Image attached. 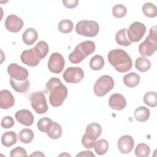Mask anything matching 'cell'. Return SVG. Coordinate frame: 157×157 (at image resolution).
Here are the masks:
<instances>
[{"mask_svg": "<svg viewBox=\"0 0 157 157\" xmlns=\"http://www.w3.org/2000/svg\"><path fill=\"white\" fill-rule=\"evenodd\" d=\"M62 2L66 7L73 9L77 6L79 1L78 0H63Z\"/></svg>", "mask_w": 157, "mask_h": 157, "instance_id": "ab89813d", "label": "cell"}, {"mask_svg": "<svg viewBox=\"0 0 157 157\" xmlns=\"http://www.w3.org/2000/svg\"><path fill=\"white\" fill-rule=\"evenodd\" d=\"M52 120L48 117H44L40 119L37 122V128L39 131L42 132H45Z\"/></svg>", "mask_w": 157, "mask_h": 157, "instance_id": "d590c367", "label": "cell"}, {"mask_svg": "<svg viewBox=\"0 0 157 157\" xmlns=\"http://www.w3.org/2000/svg\"><path fill=\"white\" fill-rule=\"evenodd\" d=\"M157 50L156 26L150 28L149 35L139 45V52L142 56H151Z\"/></svg>", "mask_w": 157, "mask_h": 157, "instance_id": "277c9868", "label": "cell"}, {"mask_svg": "<svg viewBox=\"0 0 157 157\" xmlns=\"http://www.w3.org/2000/svg\"><path fill=\"white\" fill-rule=\"evenodd\" d=\"M150 152L149 146L144 143L139 144L135 149V155L139 157H147L149 156Z\"/></svg>", "mask_w": 157, "mask_h": 157, "instance_id": "836d02e7", "label": "cell"}, {"mask_svg": "<svg viewBox=\"0 0 157 157\" xmlns=\"http://www.w3.org/2000/svg\"><path fill=\"white\" fill-rule=\"evenodd\" d=\"M94 148L95 152L99 155H103L107 153L109 149V143L105 139H100L96 141Z\"/></svg>", "mask_w": 157, "mask_h": 157, "instance_id": "4dcf8cb0", "label": "cell"}, {"mask_svg": "<svg viewBox=\"0 0 157 157\" xmlns=\"http://www.w3.org/2000/svg\"><path fill=\"white\" fill-rule=\"evenodd\" d=\"M18 139L23 144H29L34 139V132L30 129H23L18 134Z\"/></svg>", "mask_w": 157, "mask_h": 157, "instance_id": "f1b7e54d", "label": "cell"}, {"mask_svg": "<svg viewBox=\"0 0 157 157\" xmlns=\"http://www.w3.org/2000/svg\"><path fill=\"white\" fill-rule=\"evenodd\" d=\"M10 83L12 88L18 93H25L30 86V82L28 79L23 81H17L10 78Z\"/></svg>", "mask_w": 157, "mask_h": 157, "instance_id": "44dd1931", "label": "cell"}, {"mask_svg": "<svg viewBox=\"0 0 157 157\" xmlns=\"http://www.w3.org/2000/svg\"><path fill=\"white\" fill-rule=\"evenodd\" d=\"M33 50L37 58L41 60L47 56L49 49L47 43L44 40H40L33 47Z\"/></svg>", "mask_w": 157, "mask_h": 157, "instance_id": "603a6c76", "label": "cell"}, {"mask_svg": "<svg viewBox=\"0 0 157 157\" xmlns=\"http://www.w3.org/2000/svg\"><path fill=\"white\" fill-rule=\"evenodd\" d=\"M38 38V34L36 30L33 28H27L22 34V40L27 45H31L34 44Z\"/></svg>", "mask_w": 157, "mask_h": 157, "instance_id": "d6986e66", "label": "cell"}, {"mask_svg": "<svg viewBox=\"0 0 157 157\" xmlns=\"http://www.w3.org/2000/svg\"><path fill=\"white\" fill-rule=\"evenodd\" d=\"M140 76L134 72H129L123 77L124 84L129 88H134L137 86L140 83Z\"/></svg>", "mask_w": 157, "mask_h": 157, "instance_id": "7402d4cb", "label": "cell"}, {"mask_svg": "<svg viewBox=\"0 0 157 157\" xmlns=\"http://www.w3.org/2000/svg\"><path fill=\"white\" fill-rule=\"evenodd\" d=\"M96 45L93 41L85 40L78 44L74 50L69 54V60L73 64L82 62L86 56L91 55L95 50Z\"/></svg>", "mask_w": 157, "mask_h": 157, "instance_id": "3957f363", "label": "cell"}, {"mask_svg": "<svg viewBox=\"0 0 157 157\" xmlns=\"http://www.w3.org/2000/svg\"><path fill=\"white\" fill-rule=\"evenodd\" d=\"M14 120L12 117L6 116L2 119L1 125L3 128L9 129L12 128L14 125Z\"/></svg>", "mask_w": 157, "mask_h": 157, "instance_id": "74e56055", "label": "cell"}, {"mask_svg": "<svg viewBox=\"0 0 157 157\" xmlns=\"http://www.w3.org/2000/svg\"><path fill=\"white\" fill-rule=\"evenodd\" d=\"M10 156H27L26 151L21 147H17L12 149L10 153Z\"/></svg>", "mask_w": 157, "mask_h": 157, "instance_id": "8d00e7d4", "label": "cell"}, {"mask_svg": "<svg viewBox=\"0 0 157 157\" xmlns=\"http://www.w3.org/2000/svg\"><path fill=\"white\" fill-rule=\"evenodd\" d=\"M77 156H93L94 157L95 155L91 151L89 150H85V151H80L79 153H78L77 155Z\"/></svg>", "mask_w": 157, "mask_h": 157, "instance_id": "60d3db41", "label": "cell"}, {"mask_svg": "<svg viewBox=\"0 0 157 157\" xmlns=\"http://www.w3.org/2000/svg\"><path fill=\"white\" fill-rule=\"evenodd\" d=\"M102 128L101 125L96 122L89 124L85 129V135L88 137L96 140L101 134Z\"/></svg>", "mask_w": 157, "mask_h": 157, "instance_id": "ac0fdd59", "label": "cell"}, {"mask_svg": "<svg viewBox=\"0 0 157 157\" xmlns=\"http://www.w3.org/2000/svg\"><path fill=\"white\" fill-rule=\"evenodd\" d=\"M65 65L64 57L59 53H53L48 61V68L50 71L55 74H59L62 72Z\"/></svg>", "mask_w": 157, "mask_h": 157, "instance_id": "30bf717a", "label": "cell"}, {"mask_svg": "<svg viewBox=\"0 0 157 157\" xmlns=\"http://www.w3.org/2000/svg\"><path fill=\"white\" fill-rule=\"evenodd\" d=\"M104 59L103 57L99 55L93 56L90 61V67L94 71H99L104 66Z\"/></svg>", "mask_w": 157, "mask_h": 157, "instance_id": "4316f807", "label": "cell"}, {"mask_svg": "<svg viewBox=\"0 0 157 157\" xmlns=\"http://www.w3.org/2000/svg\"><path fill=\"white\" fill-rule=\"evenodd\" d=\"M112 15L116 18H122L126 15L127 13V9L126 7L121 4H116L115 5L112 10Z\"/></svg>", "mask_w": 157, "mask_h": 157, "instance_id": "e575fe53", "label": "cell"}, {"mask_svg": "<svg viewBox=\"0 0 157 157\" xmlns=\"http://www.w3.org/2000/svg\"><path fill=\"white\" fill-rule=\"evenodd\" d=\"M15 104V98L12 93L7 90L0 91V107L2 109H8Z\"/></svg>", "mask_w": 157, "mask_h": 157, "instance_id": "e0dca14e", "label": "cell"}, {"mask_svg": "<svg viewBox=\"0 0 157 157\" xmlns=\"http://www.w3.org/2000/svg\"><path fill=\"white\" fill-rule=\"evenodd\" d=\"M117 146L119 151L121 153L126 154L130 153L134 146L133 138L129 135H124L120 137L117 142Z\"/></svg>", "mask_w": 157, "mask_h": 157, "instance_id": "4fadbf2b", "label": "cell"}, {"mask_svg": "<svg viewBox=\"0 0 157 157\" xmlns=\"http://www.w3.org/2000/svg\"><path fill=\"white\" fill-rule=\"evenodd\" d=\"M31 156H45V155L42 153L41 151H35L34 153H32Z\"/></svg>", "mask_w": 157, "mask_h": 157, "instance_id": "b9f144b4", "label": "cell"}, {"mask_svg": "<svg viewBox=\"0 0 157 157\" xmlns=\"http://www.w3.org/2000/svg\"><path fill=\"white\" fill-rule=\"evenodd\" d=\"M17 141V136L14 131H7L1 136V143L6 147H9L15 144Z\"/></svg>", "mask_w": 157, "mask_h": 157, "instance_id": "cb8c5ba5", "label": "cell"}, {"mask_svg": "<svg viewBox=\"0 0 157 157\" xmlns=\"http://www.w3.org/2000/svg\"><path fill=\"white\" fill-rule=\"evenodd\" d=\"M142 12L145 16L154 18L157 15V8L156 6L151 2L145 3L142 7Z\"/></svg>", "mask_w": 157, "mask_h": 157, "instance_id": "f546056e", "label": "cell"}, {"mask_svg": "<svg viewBox=\"0 0 157 157\" xmlns=\"http://www.w3.org/2000/svg\"><path fill=\"white\" fill-rule=\"evenodd\" d=\"M31 107L38 114H43L47 112L48 107L44 93L42 91L33 93L29 98Z\"/></svg>", "mask_w": 157, "mask_h": 157, "instance_id": "52a82bcc", "label": "cell"}, {"mask_svg": "<svg viewBox=\"0 0 157 157\" xmlns=\"http://www.w3.org/2000/svg\"><path fill=\"white\" fill-rule=\"evenodd\" d=\"M95 142H96V140H94L88 137L85 134L82 136V145L84 146V147L86 148L90 149V148H93Z\"/></svg>", "mask_w": 157, "mask_h": 157, "instance_id": "f35d334b", "label": "cell"}, {"mask_svg": "<svg viewBox=\"0 0 157 157\" xmlns=\"http://www.w3.org/2000/svg\"><path fill=\"white\" fill-rule=\"evenodd\" d=\"M83 69L78 67H67L63 74L64 80L69 83H77L84 77Z\"/></svg>", "mask_w": 157, "mask_h": 157, "instance_id": "9c48e42d", "label": "cell"}, {"mask_svg": "<svg viewBox=\"0 0 157 157\" xmlns=\"http://www.w3.org/2000/svg\"><path fill=\"white\" fill-rule=\"evenodd\" d=\"M4 25L7 31L12 33H17L23 28V21L16 15L11 14L6 18Z\"/></svg>", "mask_w": 157, "mask_h": 157, "instance_id": "7c38bea8", "label": "cell"}, {"mask_svg": "<svg viewBox=\"0 0 157 157\" xmlns=\"http://www.w3.org/2000/svg\"><path fill=\"white\" fill-rule=\"evenodd\" d=\"M128 38L131 42H136L141 40L146 32L145 26L139 22L134 21L126 30Z\"/></svg>", "mask_w": 157, "mask_h": 157, "instance_id": "ba28073f", "label": "cell"}, {"mask_svg": "<svg viewBox=\"0 0 157 157\" xmlns=\"http://www.w3.org/2000/svg\"><path fill=\"white\" fill-rule=\"evenodd\" d=\"M150 110L145 106L137 107L134 112V117L137 121L140 122L146 121L150 117Z\"/></svg>", "mask_w": 157, "mask_h": 157, "instance_id": "d4e9b609", "label": "cell"}, {"mask_svg": "<svg viewBox=\"0 0 157 157\" xmlns=\"http://www.w3.org/2000/svg\"><path fill=\"white\" fill-rule=\"evenodd\" d=\"M63 155H64H64H67V156H71V155H69V154H64V153L59 155V156H63Z\"/></svg>", "mask_w": 157, "mask_h": 157, "instance_id": "7bdbcfd3", "label": "cell"}, {"mask_svg": "<svg viewBox=\"0 0 157 157\" xmlns=\"http://www.w3.org/2000/svg\"><path fill=\"white\" fill-rule=\"evenodd\" d=\"M20 59L22 63L30 67L37 66L40 61L34 53L33 48L23 51L20 56Z\"/></svg>", "mask_w": 157, "mask_h": 157, "instance_id": "5bb4252c", "label": "cell"}, {"mask_svg": "<svg viewBox=\"0 0 157 157\" xmlns=\"http://www.w3.org/2000/svg\"><path fill=\"white\" fill-rule=\"evenodd\" d=\"M62 128L59 124L56 122L52 121L45 133L52 139H58L62 135Z\"/></svg>", "mask_w": 157, "mask_h": 157, "instance_id": "ffe728a7", "label": "cell"}, {"mask_svg": "<svg viewBox=\"0 0 157 157\" xmlns=\"http://www.w3.org/2000/svg\"><path fill=\"white\" fill-rule=\"evenodd\" d=\"M46 91H49V102L53 107L61 106L67 96V87L57 77L51 78L46 83Z\"/></svg>", "mask_w": 157, "mask_h": 157, "instance_id": "6da1fadb", "label": "cell"}, {"mask_svg": "<svg viewBox=\"0 0 157 157\" xmlns=\"http://www.w3.org/2000/svg\"><path fill=\"white\" fill-rule=\"evenodd\" d=\"M109 107L115 110H121L126 105V101L125 98L120 93L112 94L109 101Z\"/></svg>", "mask_w": 157, "mask_h": 157, "instance_id": "2e32d148", "label": "cell"}, {"mask_svg": "<svg viewBox=\"0 0 157 157\" xmlns=\"http://www.w3.org/2000/svg\"><path fill=\"white\" fill-rule=\"evenodd\" d=\"M16 120L21 124L29 126L34 122V116L33 113L27 109H21L17 111L15 114Z\"/></svg>", "mask_w": 157, "mask_h": 157, "instance_id": "9a60e30c", "label": "cell"}, {"mask_svg": "<svg viewBox=\"0 0 157 157\" xmlns=\"http://www.w3.org/2000/svg\"><path fill=\"white\" fill-rule=\"evenodd\" d=\"M126 29L123 28L119 30L115 34V40L118 44L122 46H128L131 44V42L126 36Z\"/></svg>", "mask_w": 157, "mask_h": 157, "instance_id": "83f0119b", "label": "cell"}, {"mask_svg": "<svg viewBox=\"0 0 157 157\" xmlns=\"http://www.w3.org/2000/svg\"><path fill=\"white\" fill-rule=\"evenodd\" d=\"M75 31L81 36L93 37L98 34L99 26L94 20H82L76 24Z\"/></svg>", "mask_w": 157, "mask_h": 157, "instance_id": "5b68a950", "label": "cell"}, {"mask_svg": "<svg viewBox=\"0 0 157 157\" xmlns=\"http://www.w3.org/2000/svg\"><path fill=\"white\" fill-rule=\"evenodd\" d=\"M150 61L144 56L137 58L135 61V67L140 72H147L151 67Z\"/></svg>", "mask_w": 157, "mask_h": 157, "instance_id": "484cf974", "label": "cell"}, {"mask_svg": "<svg viewBox=\"0 0 157 157\" xmlns=\"http://www.w3.org/2000/svg\"><path fill=\"white\" fill-rule=\"evenodd\" d=\"M74 28V24L72 21L68 19H64L60 21L58 23V30L63 33H71Z\"/></svg>", "mask_w": 157, "mask_h": 157, "instance_id": "d6a6232c", "label": "cell"}, {"mask_svg": "<svg viewBox=\"0 0 157 157\" xmlns=\"http://www.w3.org/2000/svg\"><path fill=\"white\" fill-rule=\"evenodd\" d=\"M7 72L10 78L17 81L25 80L29 75L28 70L17 63H11L7 67Z\"/></svg>", "mask_w": 157, "mask_h": 157, "instance_id": "8fae6325", "label": "cell"}, {"mask_svg": "<svg viewBox=\"0 0 157 157\" xmlns=\"http://www.w3.org/2000/svg\"><path fill=\"white\" fill-rule=\"evenodd\" d=\"M113 86L114 81L113 78L110 75H104L96 80L94 85L93 90L97 96L102 97L111 91Z\"/></svg>", "mask_w": 157, "mask_h": 157, "instance_id": "8992f818", "label": "cell"}, {"mask_svg": "<svg viewBox=\"0 0 157 157\" xmlns=\"http://www.w3.org/2000/svg\"><path fill=\"white\" fill-rule=\"evenodd\" d=\"M144 103L151 107H155L157 105V95L155 91H148L144 96Z\"/></svg>", "mask_w": 157, "mask_h": 157, "instance_id": "1f68e13d", "label": "cell"}, {"mask_svg": "<svg viewBox=\"0 0 157 157\" xmlns=\"http://www.w3.org/2000/svg\"><path fill=\"white\" fill-rule=\"evenodd\" d=\"M110 64L119 72L124 73L129 71L132 66V61L128 53L122 49L110 50L107 55Z\"/></svg>", "mask_w": 157, "mask_h": 157, "instance_id": "7a4b0ae2", "label": "cell"}]
</instances>
